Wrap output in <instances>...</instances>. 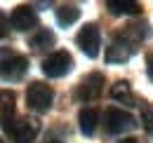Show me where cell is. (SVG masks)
<instances>
[{"instance_id":"cell-1","label":"cell","mask_w":153,"mask_h":143,"mask_svg":"<svg viewBox=\"0 0 153 143\" xmlns=\"http://www.w3.org/2000/svg\"><path fill=\"white\" fill-rule=\"evenodd\" d=\"M28 71V59L24 54L14 52L10 47H2L0 49V80L5 82H17L21 80Z\"/></svg>"},{"instance_id":"cell-2","label":"cell","mask_w":153,"mask_h":143,"mask_svg":"<svg viewBox=\"0 0 153 143\" xmlns=\"http://www.w3.org/2000/svg\"><path fill=\"white\" fill-rule=\"evenodd\" d=\"M5 127V134L10 136L12 143H31L40 131V122L33 117H19V120H10Z\"/></svg>"},{"instance_id":"cell-3","label":"cell","mask_w":153,"mask_h":143,"mask_svg":"<svg viewBox=\"0 0 153 143\" xmlns=\"http://www.w3.org/2000/svg\"><path fill=\"white\" fill-rule=\"evenodd\" d=\"M54 101V91L45 82H31L26 89V106L33 113H47Z\"/></svg>"},{"instance_id":"cell-4","label":"cell","mask_w":153,"mask_h":143,"mask_svg":"<svg viewBox=\"0 0 153 143\" xmlns=\"http://www.w3.org/2000/svg\"><path fill=\"white\" fill-rule=\"evenodd\" d=\"M104 91V75L101 73H90L80 80L76 89V99L80 103H90V101H97Z\"/></svg>"},{"instance_id":"cell-5","label":"cell","mask_w":153,"mask_h":143,"mask_svg":"<svg viewBox=\"0 0 153 143\" xmlns=\"http://www.w3.org/2000/svg\"><path fill=\"white\" fill-rule=\"evenodd\" d=\"M134 127H137V122H134V117L130 113H125L120 108H106V113H104V129L108 134H123V131H130Z\"/></svg>"},{"instance_id":"cell-6","label":"cell","mask_w":153,"mask_h":143,"mask_svg":"<svg viewBox=\"0 0 153 143\" xmlns=\"http://www.w3.org/2000/svg\"><path fill=\"white\" fill-rule=\"evenodd\" d=\"M76 42H78V47L82 49L85 56L97 59L99 56V45H101V33H99L97 24H85L80 28V33L76 35Z\"/></svg>"},{"instance_id":"cell-7","label":"cell","mask_w":153,"mask_h":143,"mask_svg":"<svg viewBox=\"0 0 153 143\" xmlns=\"http://www.w3.org/2000/svg\"><path fill=\"white\" fill-rule=\"evenodd\" d=\"M73 68V56L68 52H54L42 61V73L47 77H61Z\"/></svg>"},{"instance_id":"cell-8","label":"cell","mask_w":153,"mask_h":143,"mask_svg":"<svg viewBox=\"0 0 153 143\" xmlns=\"http://www.w3.org/2000/svg\"><path fill=\"white\" fill-rule=\"evenodd\" d=\"M10 26H12L14 31H31V28H36V26H38L36 10L28 7V5L14 7V12H12V17H10Z\"/></svg>"},{"instance_id":"cell-9","label":"cell","mask_w":153,"mask_h":143,"mask_svg":"<svg viewBox=\"0 0 153 143\" xmlns=\"http://www.w3.org/2000/svg\"><path fill=\"white\" fill-rule=\"evenodd\" d=\"M134 54V45L123 35H115V40L111 42V47L106 49V61L108 63H123Z\"/></svg>"},{"instance_id":"cell-10","label":"cell","mask_w":153,"mask_h":143,"mask_svg":"<svg viewBox=\"0 0 153 143\" xmlns=\"http://www.w3.org/2000/svg\"><path fill=\"white\" fill-rule=\"evenodd\" d=\"M78 122H80V131L85 136H92L97 131V125H99V110L97 108H82L78 115Z\"/></svg>"},{"instance_id":"cell-11","label":"cell","mask_w":153,"mask_h":143,"mask_svg":"<svg viewBox=\"0 0 153 143\" xmlns=\"http://www.w3.org/2000/svg\"><path fill=\"white\" fill-rule=\"evenodd\" d=\"M14 115V91L0 89V122L7 125Z\"/></svg>"},{"instance_id":"cell-12","label":"cell","mask_w":153,"mask_h":143,"mask_svg":"<svg viewBox=\"0 0 153 143\" xmlns=\"http://www.w3.org/2000/svg\"><path fill=\"white\" fill-rule=\"evenodd\" d=\"M78 17H80V7L78 5H59L57 7V24L59 26H71V24H76Z\"/></svg>"},{"instance_id":"cell-13","label":"cell","mask_w":153,"mask_h":143,"mask_svg":"<svg viewBox=\"0 0 153 143\" xmlns=\"http://www.w3.org/2000/svg\"><path fill=\"white\" fill-rule=\"evenodd\" d=\"M106 7H108L111 14H139V12H141V5L134 2V0H130V2H127V0H125V2H120V0H108Z\"/></svg>"},{"instance_id":"cell-14","label":"cell","mask_w":153,"mask_h":143,"mask_svg":"<svg viewBox=\"0 0 153 143\" xmlns=\"http://www.w3.org/2000/svg\"><path fill=\"white\" fill-rule=\"evenodd\" d=\"M28 45H31L36 52H42V49H47V47H52V45H54V33H52V31H47V28H40L36 35H31Z\"/></svg>"},{"instance_id":"cell-15","label":"cell","mask_w":153,"mask_h":143,"mask_svg":"<svg viewBox=\"0 0 153 143\" xmlns=\"http://www.w3.org/2000/svg\"><path fill=\"white\" fill-rule=\"evenodd\" d=\"M111 96H113L115 101H123V103H127V106H134L137 103V99H134L132 89H130V85L127 82H115L113 87H111Z\"/></svg>"},{"instance_id":"cell-16","label":"cell","mask_w":153,"mask_h":143,"mask_svg":"<svg viewBox=\"0 0 153 143\" xmlns=\"http://www.w3.org/2000/svg\"><path fill=\"white\" fill-rule=\"evenodd\" d=\"M141 125L149 134H153V110L149 106H141Z\"/></svg>"},{"instance_id":"cell-17","label":"cell","mask_w":153,"mask_h":143,"mask_svg":"<svg viewBox=\"0 0 153 143\" xmlns=\"http://www.w3.org/2000/svg\"><path fill=\"white\" fill-rule=\"evenodd\" d=\"M7 28H10V19L5 17V12L0 10V38L7 35Z\"/></svg>"},{"instance_id":"cell-18","label":"cell","mask_w":153,"mask_h":143,"mask_svg":"<svg viewBox=\"0 0 153 143\" xmlns=\"http://www.w3.org/2000/svg\"><path fill=\"white\" fill-rule=\"evenodd\" d=\"M146 71H149V77L153 80V54L149 56V61H146Z\"/></svg>"},{"instance_id":"cell-19","label":"cell","mask_w":153,"mask_h":143,"mask_svg":"<svg viewBox=\"0 0 153 143\" xmlns=\"http://www.w3.org/2000/svg\"><path fill=\"white\" fill-rule=\"evenodd\" d=\"M120 143H139V141H137V139H123Z\"/></svg>"},{"instance_id":"cell-20","label":"cell","mask_w":153,"mask_h":143,"mask_svg":"<svg viewBox=\"0 0 153 143\" xmlns=\"http://www.w3.org/2000/svg\"><path fill=\"white\" fill-rule=\"evenodd\" d=\"M45 143H61V141H59V139H47Z\"/></svg>"},{"instance_id":"cell-21","label":"cell","mask_w":153,"mask_h":143,"mask_svg":"<svg viewBox=\"0 0 153 143\" xmlns=\"http://www.w3.org/2000/svg\"><path fill=\"white\" fill-rule=\"evenodd\" d=\"M0 143H2V141H0Z\"/></svg>"}]
</instances>
